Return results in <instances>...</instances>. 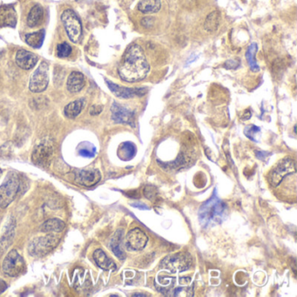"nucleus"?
<instances>
[{
  "label": "nucleus",
  "mask_w": 297,
  "mask_h": 297,
  "mask_svg": "<svg viewBox=\"0 0 297 297\" xmlns=\"http://www.w3.org/2000/svg\"><path fill=\"white\" fill-rule=\"evenodd\" d=\"M228 216V206L217 195L214 190L210 199L202 204L199 209V220L203 227L222 223Z\"/></svg>",
  "instance_id": "2"
},
{
  "label": "nucleus",
  "mask_w": 297,
  "mask_h": 297,
  "mask_svg": "<svg viewBox=\"0 0 297 297\" xmlns=\"http://www.w3.org/2000/svg\"><path fill=\"white\" fill-rule=\"evenodd\" d=\"M6 289H7V284H6V282L0 279V294H2Z\"/></svg>",
  "instance_id": "34"
},
{
  "label": "nucleus",
  "mask_w": 297,
  "mask_h": 297,
  "mask_svg": "<svg viewBox=\"0 0 297 297\" xmlns=\"http://www.w3.org/2000/svg\"><path fill=\"white\" fill-rule=\"evenodd\" d=\"M122 236H123V232H122V229H120L116 232L114 236L111 241V244H110V247H111V249L113 250V254H115L116 256L118 257L120 260L126 259V254L122 248Z\"/></svg>",
  "instance_id": "21"
},
{
  "label": "nucleus",
  "mask_w": 297,
  "mask_h": 297,
  "mask_svg": "<svg viewBox=\"0 0 297 297\" xmlns=\"http://www.w3.org/2000/svg\"><path fill=\"white\" fill-rule=\"evenodd\" d=\"M93 260L96 264L104 270H114L116 268L115 263H113V260L110 259L102 249H97L94 251Z\"/></svg>",
  "instance_id": "17"
},
{
  "label": "nucleus",
  "mask_w": 297,
  "mask_h": 297,
  "mask_svg": "<svg viewBox=\"0 0 297 297\" xmlns=\"http://www.w3.org/2000/svg\"><path fill=\"white\" fill-rule=\"evenodd\" d=\"M44 19V9L41 5H36L30 11L27 17V25L31 28L41 26Z\"/></svg>",
  "instance_id": "19"
},
{
  "label": "nucleus",
  "mask_w": 297,
  "mask_h": 297,
  "mask_svg": "<svg viewBox=\"0 0 297 297\" xmlns=\"http://www.w3.org/2000/svg\"><path fill=\"white\" fill-rule=\"evenodd\" d=\"M102 110H103V107L101 106H92L90 109V114L91 115H98L102 112Z\"/></svg>",
  "instance_id": "32"
},
{
  "label": "nucleus",
  "mask_w": 297,
  "mask_h": 297,
  "mask_svg": "<svg viewBox=\"0 0 297 297\" xmlns=\"http://www.w3.org/2000/svg\"><path fill=\"white\" fill-rule=\"evenodd\" d=\"M136 151L134 144L131 142H125L118 148V157L123 161H129L135 156Z\"/></svg>",
  "instance_id": "24"
},
{
  "label": "nucleus",
  "mask_w": 297,
  "mask_h": 297,
  "mask_svg": "<svg viewBox=\"0 0 297 297\" xmlns=\"http://www.w3.org/2000/svg\"><path fill=\"white\" fill-rule=\"evenodd\" d=\"M16 12L11 6L0 8V26H14L16 25Z\"/></svg>",
  "instance_id": "18"
},
{
  "label": "nucleus",
  "mask_w": 297,
  "mask_h": 297,
  "mask_svg": "<svg viewBox=\"0 0 297 297\" xmlns=\"http://www.w3.org/2000/svg\"><path fill=\"white\" fill-rule=\"evenodd\" d=\"M161 7V0H141L138 4V11L143 13H155Z\"/></svg>",
  "instance_id": "23"
},
{
  "label": "nucleus",
  "mask_w": 297,
  "mask_h": 297,
  "mask_svg": "<svg viewBox=\"0 0 297 297\" xmlns=\"http://www.w3.org/2000/svg\"><path fill=\"white\" fill-rule=\"evenodd\" d=\"M150 70L144 51L133 44L127 48L118 67V74L122 81L135 83L143 81Z\"/></svg>",
  "instance_id": "1"
},
{
  "label": "nucleus",
  "mask_w": 297,
  "mask_h": 297,
  "mask_svg": "<svg viewBox=\"0 0 297 297\" xmlns=\"http://www.w3.org/2000/svg\"><path fill=\"white\" fill-rule=\"evenodd\" d=\"M220 21H221V13L218 11L211 12L206 18L204 28L208 32H215L219 27Z\"/></svg>",
  "instance_id": "25"
},
{
  "label": "nucleus",
  "mask_w": 297,
  "mask_h": 297,
  "mask_svg": "<svg viewBox=\"0 0 297 297\" xmlns=\"http://www.w3.org/2000/svg\"><path fill=\"white\" fill-rule=\"evenodd\" d=\"M148 237L140 228H133L126 236V246L131 251H140L147 245Z\"/></svg>",
  "instance_id": "11"
},
{
  "label": "nucleus",
  "mask_w": 297,
  "mask_h": 297,
  "mask_svg": "<svg viewBox=\"0 0 297 297\" xmlns=\"http://www.w3.org/2000/svg\"><path fill=\"white\" fill-rule=\"evenodd\" d=\"M85 105H86L85 98H80V100H77V101H72V102L67 105V107H65L64 113H65V115L67 116V118H76L77 116L80 115L81 111L84 108Z\"/></svg>",
  "instance_id": "20"
},
{
  "label": "nucleus",
  "mask_w": 297,
  "mask_h": 297,
  "mask_svg": "<svg viewBox=\"0 0 297 297\" xmlns=\"http://www.w3.org/2000/svg\"><path fill=\"white\" fill-rule=\"evenodd\" d=\"M160 267L172 273L188 270L193 265V259L188 252H180L162 260Z\"/></svg>",
  "instance_id": "4"
},
{
  "label": "nucleus",
  "mask_w": 297,
  "mask_h": 297,
  "mask_svg": "<svg viewBox=\"0 0 297 297\" xmlns=\"http://www.w3.org/2000/svg\"><path fill=\"white\" fill-rule=\"evenodd\" d=\"M133 207H135V208H140V209H146L147 210L148 209V207L147 205H145L142 202H137V203H133Z\"/></svg>",
  "instance_id": "33"
},
{
  "label": "nucleus",
  "mask_w": 297,
  "mask_h": 297,
  "mask_svg": "<svg viewBox=\"0 0 297 297\" xmlns=\"http://www.w3.org/2000/svg\"><path fill=\"white\" fill-rule=\"evenodd\" d=\"M101 179V172L96 168H87L78 170L75 173V182L87 188L97 184Z\"/></svg>",
  "instance_id": "12"
},
{
  "label": "nucleus",
  "mask_w": 297,
  "mask_h": 297,
  "mask_svg": "<svg viewBox=\"0 0 297 297\" xmlns=\"http://www.w3.org/2000/svg\"><path fill=\"white\" fill-rule=\"evenodd\" d=\"M72 52V46L68 43L58 44L57 46V55L58 58H67Z\"/></svg>",
  "instance_id": "28"
},
{
  "label": "nucleus",
  "mask_w": 297,
  "mask_h": 297,
  "mask_svg": "<svg viewBox=\"0 0 297 297\" xmlns=\"http://www.w3.org/2000/svg\"><path fill=\"white\" fill-rule=\"evenodd\" d=\"M66 225L63 221L60 219L47 220L41 227V231L44 233H60L64 230Z\"/></svg>",
  "instance_id": "22"
},
{
  "label": "nucleus",
  "mask_w": 297,
  "mask_h": 297,
  "mask_svg": "<svg viewBox=\"0 0 297 297\" xmlns=\"http://www.w3.org/2000/svg\"><path fill=\"white\" fill-rule=\"evenodd\" d=\"M133 296H147V295L144 294H134Z\"/></svg>",
  "instance_id": "36"
},
{
  "label": "nucleus",
  "mask_w": 297,
  "mask_h": 297,
  "mask_svg": "<svg viewBox=\"0 0 297 297\" xmlns=\"http://www.w3.org/2000/svg\"><path fill=\"white\" fill-rule=\"evenodd\" d=\"M44 38H45V32L43 30H41L38 32L26 35V42L32 48H39L43 44Z\"/></svg>",
  "instance_id": "26"
},
{
  "label": "nucleus",
  "mask_w": 297,
  "mask_h": 297,
  "mask_svg": "<svg viewBox=\"0 0 297 297\" xmlns=\"http://www.w3.org/2000/svg\"><path fill=\"white\" fill-rule=\"evenodd\" d=\"M60 242V238L55 234H49L44 237H38L30 243L28 250L31 255L35 257L45 256L54 249Z\"/></svg>",
  "instance_id": "5"
},
{
  "label": "nucleus",
  "mask_w": 297,
  "mask_h": 297,
  "mask_svg": "<svg viewBox=\"0 0 297 297\" xmlns=\"http://www.w3.org/2000/svg\"><path fill=\"white\" fill-rule=\"evenodd\" d=\"M1 174H2V170L0 169V176H1Z\"/></svg>",
  "instance_id": "37"
},
{
  "label": "nucleus",
  "mask_w": 297,
  "mask_h": 297,
  "mask_svg": "<svg viewBox=\"0 0 297 297\" xmlns=\"http://www.w3.org/2000/svg\"><path fill=\"white\" fill-rule=\"evenodd\" d=\"M38 62V57L26 50H19L16 54V63L17 66L24 70H30L33 68Z\"/></svg>",
  "instance_id": "15"
},
{
  "label": "nucleus",
  "mask_w": 297,
  "mask_h": 297,
  "mask_svg": "<svg viewBox=\"0 0 297 297\" xmlns=\"http://www.w3.org/2000/svg\"><path fill=\"white\" fill-rule=\"evenodd\" d=\"M260 132H261V129L259 127L254 126V125L248 126L244 129V134L253 142H258L256 136L259 134Z\"/></svg>",
  "instance_id": "29"
},
{
  "label": "nucleus",
  "mask_w": 297,
  "mask_h": 297,
  "mask_svg": "<svg viewBox=\"0 0 297 297\" xmlns=\"http://www.w3.org/2000/svg\"><path fill=\"white\" fill-rule=\"evenodd\" d=\"M48 71L49 67L46 62H42L38 66L30 80L29 89L31 92L38 93L44 92L46 89L49 82Z\"/></svg>",
  "instance_id": "9"
},
{
  "label": "nucleus",
  "mask_w": 297,
  "mask_h": 297,
  "mask_svg": "<svg viewBox=\"0 0 297 297\" xmlns=\"http://www.w3.org/2000/svg\"><path fill=\"white\" fill-rule=\"evenodd\" d=\"M21 188V178L15 172L6 176L3 184L0 186V208L8 207L17 196Z\"/></svg>",
  "instance_id": "3"
},
{
  "label": "nucleus",
  "mask_w": 297,
  "mask_h": 297,
  "mask_svg": "<svg viewBox=\"0 0 297 297\" xmlns=\"http://www.w3.org/2000/svg\"><path fill=\"white\" fill-rule=\"evenodd\" d=\"M111 111L113 122L134 127V114L131 110L114 102Z\"/></svg>",
  "instance_id": "13"
},
{
  "label": "nucleus",
  "mask_w": 297,
  "mask_h": 297,
  "mask_svg": "<svg viewBox=\"0 0 297 297\" xmlns=\"http://www.w3.org/2000/svg\"><path fill=\"white\" fill-rule=\"evenodd\" d=\"M144 195L146 198L149 200V201H154L157 198L158 195V192L156 189L155 187L148 185L144 189Z\"/></svg>",
  "instance_id": "30"
},
{
  "label": "nucleus",
  "mask_w": 297,
  "mask_h": 297,
  "mask_svg": "<svg viewBox=\"0 0 297 297\" xmlns=\"http://www.w3.org/2000/svg\"><path fill=\"white\" fill-rule=\"evenodd\" d=\"M25 261L17 250L9 252L3 262V271L9 276L19 275L25 269Z\"/></svg>",
  "instance_id": "10"
},
{
  "label": "nucleus",
  "mask_w": 297,
  "mask_h": 297,
  "mask_svg": "<svg viewBox=\"0 0 297 297\" xmlns=\"http://www.w3.org/2000/svg\"><path fill=\"white\" fill-rule=\"evenodd\" d=\"M53 153L54 147L52 141L50 138H44L32 152V162L39 167H47L52 162Z\"/></svg>",
  "instance_id": "6"
},
{
  "label": "nucleus",
  "mask_w": 297,
  "mask_h": 297,
  "mask_svg": "<svg viewBox=\"0 0 297 297\" xmlns=\"http://www.w3.org/2000/svg\"><path fill=\"white\" fill-rule=\"evenodd\" d=\"M251 117V113L247 110L245 111V113H243V115L242 116V118H243V121H247V120H249Z\"/></svg>",
  "instance_id": "35"
},
{
  "label": "nucleus",
  "mask_w": 297,
  "mask_h": 297,
  "mask_svg": "<svg viewBox=\"0 0 297 297\" xmlns=\"http://www.w3.org/2000/svg\"><path fill=\"white\" fill-rule=\"evenodd\" d=\"M61 21L63 22L70 39L73 43H78L82 35V26L75 12L71 9L66 10L61 15Z\"/></svg>",
  "instance_id": "7"
},
{
  "label": "nucleus",
  "mask_w": 297,
  "mask_h": 297,
  "mask_svg": "<svg viewBox=\"0 0 297 297\" xmlns=\"http://www.w3.org/2000/svg\"><path fill=\"white\" fill-rule=\"evenodd\" d=\"M107 87L109 88L114 95L118 98H133L135 96L144 95L147 89L145 88H128V87H120L118 85L114 84L109 81H106Z\"/></svg>",
  "instance_id": "14"
},
{
  "label": "nucleus",
  "mask_w": 297,
  "mask_h": 297,
  "mask_svg": "<svg viewBox=\"0 0 297 297\" xmlns=\"http://www.w3.org/2000/svg\"><path fill=\"white\" fill-rule=\"evenodd\" d=\"M12 151H11V147L8 144L4 145L3 147H0V158L2 157L4 158L6 156V158H8L9 154H11Z\"/></svg>",
  "instance_id": "31"
},
{
  "label": "nucleus",
  "mask_w": 297,
  "mask_h": 297,
  "mask_svg": "<svg viewBox=\"0 0 297 297\" xmlns=\"http://www.w3.org/2000/svg\"><path fill=\"white\" fill-rule=\"evenodd\" d=\"M291 173H295V163L290 158H286L281 161L274 167L269 175V182L272 186L277 187L283 182V178Z\"/></svg>",
  "instance_id": "8"
},
{
  "label": "nucleus",
  "mask_w": 297,
  "mask_h": 297,
  "mask_svg": "<svg viewBox=\"0 0 297 297\" xmlns=\"http://www.w3.org/2000/svg\"><path fill=\"white\" fill-rule=\"evenodd\" d=\"M256 52L257 45L255 43H253L249 46V47L248 48V51L246 52V58H247V61H248L250 69H251L253 72H258L260 70L259 66H258L256 60H255Z\"/></svg>",
  "instance_id": "27"
},
{
  "label": "nucleus",
  "mask_w": 297,
  "mask_h": 297,
  "mask_svg": "<svg viewBox=\"0 0 297 297\" xmlns=\"http://www.w3.org/2000/svg\"><path fill=\"white\" fill-rule=\"evenodd\" d=\"M85 86V77L81 72H72L67 78V90L72 93L81 92Z\"/></svg>",
  "instance_id": "16"
}]
</instances>
